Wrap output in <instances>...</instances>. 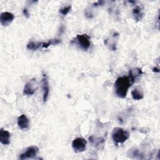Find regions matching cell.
<instances>
[{
  "label": "cell",
  "instance_id": "16",
  "mask_svg": "<svg viewBox=\"0 0 160 160\" xmlns=\"http://www.w3.org/2000/svg\"><path fill=\"white\" fill-rule=\"evenodd\" d=\"M61 42V40L59 39H51L46 42H41V48H48L49 46L51 45H56Z\"/></svg>",
  "mask_w": 160,
  "mask_h": 160
},
{
  "label": "cell",
  "instance_id": "13",
  "mask_svg": "<svg viewBox=\"0 0 160 160\" xmlns=\"http://www.w3.org/2000/svg\"><path fill=\"white\" fill-rule=\"evenodd\" d=\"M11 134L8 131L1 129L0 130V142L4 145H8L10 144Z\"/></svg>",
  "mask_w": 160,
  "mask_h": 160
},
{
  "label": "cell",
  "instance_id": "11",
  "mask_svg": "<svg viewBox=\"0 0 160 160\" xmlns=\"http://www.w3.org/2000/svg\"><path fill=\"white\" fill-rule=\"evenodd\" d=\"M143 73L142 69L139 68H132L129 70V78H130L132 84L135 82V81Z\"/></svg>",
  "mask_w": 160,
  "mask_h": 160
},
{
  "label": "cell",
  "instance_id": "15",
  "mask_svg": "<svg viewBox=\"0 0 160 160\" xmlns=\"http://www.w3.org/2000/svg\"><path fill=\"white\" fill-rule=\"evenodd\" d=\"M89 141L91 142L96 146V148H98L99 149H102L101 148V146L104 147V139L102 138H94L93 136L89 137Z\"/></svg>",
  "mask_w": 160,
  "mask_h": 160
},
{
  "label": "cell",
  "instance_id": "7",
  "mask_svg": "<svg viewBox=\"0 0 160 160\" xmlns=\"http://www.w3.org/2000/svg\"><path fill=\"white\" fill-rule=\"evenodd\" d=\"M14 16L9 12H3L0 16V22L2 26H9L14 20Z\"/></svg>",
  "mask_w": 160,
  "mask_h": 160
},
{
  "label": "cell",
  "instance_id": "14",
  "mask_svg": "<svg viewBox=\"0 0 160 160\" xmlns=\"http://www.w3.org/2000/svg\"><path fill=\"white\" fill-rule=\"evenodd\" d=\"M131 96L134 100H141L144 98V93L141 88H136L131 91Z\"/></svg>",
  "mask_w": 160,
  "mask_h": 160
},
{
  "label": "cell",
  "instance_id": "1",
  "mask_svg": "<svg viewBox=\"0 0 160 160\" xmlns=\"http://www.w3.org/2000/svg\"><path fill=\"white\" fill-rule=\"evenodd\" d=\"M132 82L129 76H121L117 78L114 82V91L116 95L120 98H125L128 89Z\"/></svg>",
  "mask_w": 160,
  "mask_h": 160
},
{
  "label": "cell",
  "instance_id": "6",
  "mask_svg": "<svg viewBox=\"0 0 160 160\" xmlns=\"http://www.w3.org/2000/svg\"><path fill=\"white\" fill-rule=\"evenodd\" d=\"M37 88V81L35 78H32L25 84L23 89V94L27 96H32L35 93Z\"/></svg>",
  "mask_w": 160,
  "mask_h": 160
},
{
  "label": "cell",
  "instance_id": "4",
  "mask_svg": "<svg viewBox=\"0 0 160 160\" xmlns=\"http://www.w3.org/2000/svg\"><path fill=\"white\" fill-rule=\"evenodd\" d=\"M39 152V148L36 146H32L28 147L26 150L19 154V159L21 160L27 159H33L34 158Z\"/></svg>",
  "mask_w": 160,
  "mask_h": 160
},
{
  "label": "cell",
  "instance_id": "12",
  "mask_svg": "<svg viewBox=\"0 0 160 160\" xmlns=\"http://www.w3.org/2000/svg\"><path fill=\"white\" fill-rule=\"evenodd\" d=\"M29 119L25 114H21L18 118V125L21 129H26L29 127Z\"/></svg>",
  "mask_w": 160,
  "mask_h": 160
},
{
  "label": "cell",
  "instance_id": "19",
  "mask_svg": "<svg viewBox=\"0 0 160 160\" xmlns=\"http://www.w3.org/2000/svg\"><path fill=\"white\" fill-rule=\"evenodd\" d=\"M23 13H24V16H26L27 18H28V17H29V12H28V11L26 8H24V9H23Z\"/></svg>",
  "mask_w": 160,
  "mask_h": 160
},
{
  "label": "cell",
  "instance_id": "18",
  "mask_svg": "<svg viewBox=\"0 0 160 160\" xmlns=\"http://www.w3.org/2000/svg\"><path fill=\"white\" fill-rule=\"evenodd\" d=\"M71 6H66V7H64L61 9H59V12L64 15V16H66L71 10Z\"/></svg>",
  "mask_w": 160,
  "mask_h": 160
},
{
  "label": "cell",
  "instance_id": "8",
  "mask_svg": "<svg viewBox=\"0 0 160 160\" xmlns=\"http://www.w3.org/2000/svg\"><path fill=\"white\" fill-rule=\"evenodd\" d=\"M118 37L119 34L117 32H114L108 39H105L104 44L109 48V49L114 51L116 49V44Z\"/></svg>",
  "mask_w": 160,
  "mask_h": 160
},
{
  "label": "cell",
  "instance_id": "2",
  "mask_svg": "<svg viewBox=\"0 0 160 160\" xmlns=\"http://www.w3.org/2000/svg\"><path fill=\"white\" fill-rule=\"evenodd\" d=\"M129 132L128 131L119 127L114 128L111 133L112 139L116 145L124 143L129 138Z\"/></svg>",
  "mask_w": 160,
  "mask_h": 160
},
{
  "label": "cell",
  "instance_id": "3",
  "mask_svg": "<svg viewBox=\"0 0 160 160\" xmlns=\"http://www.w3.org/2000/svg\"><path fill=\"white\" fill-rule=\"evenodd\" d=\"M74 42L76 44L78 45V46L84 51H87L91 46L90 38L86 34H78L71 41V42Z\"/></svg>",
  "mask_w": 160,
  "mask_h": 160
},
{
  "label": "cell",
  "instance_id": "20",
  "mask_svg": "<svg viewBox=\"0 0 160 160\" xmlns=\"http://www.w3.org/2000/svg\"><path fill=\"white\" fill-rule=\"evenodd\" d=\"M159 69L158 68H156V67H155V68H154L152 69V71H153V72H159Z\"/></svg>",
  "mask_w": 160,
  "mask_h": 160
},
{
  "label": "cell",
  "instance_id": "17",
  "mask_svg": "<svg viewBox=\"0 0 160 160\" xmlns=\"http://www.w3.org/2000/svg\"><path fill=\"white\" fill-rule=\"evenodd\" d=\"M41 42H37L33 41H29L26 46L27 49L32 51H36L41 47Z\"/></svg>",
  "mask_w": 160,
  "mask_h": 160
},
{
  "label": "cell",
  "instance_id": "5",
  "mask_svg": "<svg viewBox=\"0 0 160 160\" xmlns=\"http://www.w3.org/2000/svg\"><path fill=\"white\" fill-rule=\"evenodd\" d=\"M87 141L82 138H77L72 142V147L76 153L81 152L86 149Z\"/></svg>",
  "mask_w": 160,
  "mask_h": 160
},
{
  "label": "cell",
  "instance_id": "9",
  "mask_svg": "<svg viewBox=\"0 0 160 160\" xmlns=\"http://www.w3.org/2000/svg\"><path fill=\"white\" fill-rule=\"evenodd\" d=\"M42 89V99L43 102H46L49 94V84L48 80V78L46 74H44L43 78L41 80Z\"/></svg>",
  "mask_w": 160,
  "mask_h": 160
},
{
  "label": "cell",
  "instance_id": "10",
  "mask_svg": "<svg viewBox=\"0 0 160 160\" xmlns=\"http://www.w3.org/2000/svg\"><path fill=\"white\" fill-rule=\"evenodd\" d=\"M132 15L134 20L136 21H141L144 16L143 8L140 5H136L132 9Z\"/></svg>",
  "mask_w": 160,
  "mask_h": 160
}]
</instances>
